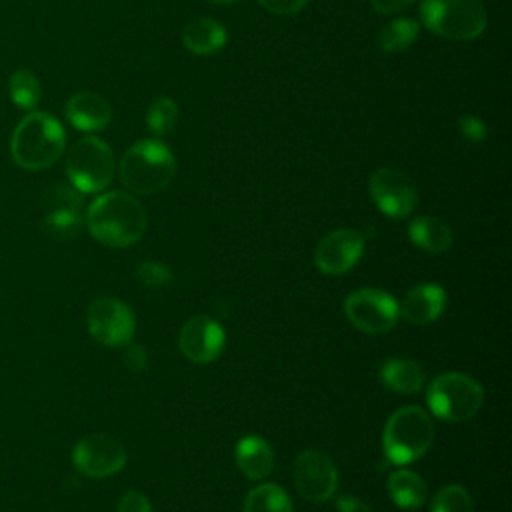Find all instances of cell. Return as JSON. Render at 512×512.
<instances>
[{
    "label": "cell",
    "mask_w": 512,
    "mask_h": 512,
    "mask_svg": "<svg viewBox=\"0 0 512 512\" xmlns=\"http://www.w3.org/2000/svg\"><path fill=\"white\" fill-rule=\"evenodd\" d=\"M420 20L434 34L450 40H472L486 30L482 0H422Z\"/></svg>",
    "instance_id": "5"
},
{
    "label": "cell",
    "mask_w": 512,
    "mask_h": 512,
    "mask_svg": "<svg viewBox=\"0 0 512 512\" xmlns=\"http://www.w3.org/2000/svg\"><path fill=\"white\" fill-rule=\"evenodd\" d=\"M42 230L58 242L70 240L82 226V194L74 186L56 184L46 192Z\"/></svg>",
    "instance_id": "11"
},
{
    "label": "cell",
    "mask_w": 512,
    "mask_h": 512,
    "mask_svg": "<svg viewBox=\"0 0 512 512\" xmlns=\"http://www.w3.org/2000/svg\"><path fill=\"white\" fill-rule=\"evenodd\" d=\"M348 322L366 334H386L398 322V302L384 290L360 288L344 300Z\"/></svg>",
    "instance_id": "8"
},
{
    "label": "cell",
    "mask_w": 512,
    "mask_h": 512,
    "mask_svg": "<svg viewBox=\"0 0 512 512\" xmlns=\"http://www.w3.org/2000/svg\"><path fill=\"white\" fill-rule=\"evenodd\" d=\"M458 132L460 136L470 142V144H482L486 140V134H488V128L486 124L474 116V114H464L458 118Z\"/></svg>",
    "instance_id": "29"
},
{
    "label": "cell",
    "mask_w": 512,
    "mask_h": 512,
    "mask_svg": "<svg viewBox=\"0 0 512 512\" xmlns=\"http://www.w3.org/2000/svg\"><path fill=\"white\" fill-rule=\"evenodd\" d=\"M262 8L278 16H292L300 12L308 0H258Z\"/></svg>",
    "instance_id": "32"
},
{
    "label": "cell",
    "mask_w": 512,
    "mask_h": 512,
    "mask_svg": "<svg viewBox=\"0 0 512 512\" xmlns=\"http://www.w3.org/2000/svg\"><path fill=\"white\" fill-rule=\"evenodd\" d=\"M420 26L412 18H394L378 34V46L384 52H404L418 38Z\"/></svg>",
    "instance_id": "24"
},
{
    "label": "cell",
    "mask_w": 512,
    "mask_h": 512,
    "mask_svg": "<svg viewBox=\"0 0 512 512\" xmlns=\"http://www.w3.org/2000/svg\"><path fill=\"white\" fill-rule=\"evenodd\" d=\"M120 182L136 194H156L170 186L176 174L174 154L160 140H138L120 160Z\"/></svg>",
    "instance_id": "3"
},
{
    "label": "cell",
    "mask_w": 512,
    "mask_h": 512,
    "mask_svg": "<svg viewBox=\"0 0 512 512\" xmlns=\"http://www.w3.org/2000/svg\"><path fill=\"white\" fill-rule=\"evenodd\" d=\"M484 400L480 382L462 372L438 374L426 388L432 414L446 422H464L478 414Z\"/></svg>",
    "instance_id": "6"
},
{
    "label": "cell",
    "mask_w": 512,
    "mask_h": 512,
    "mask_svg": "<svg viewBox=\"0 0 512 512\" xmlns=\"http://www.w3.org/2000/svg\"><path fill=\"white\" fill-rule=\"evenodd\" d=\"M388 494L398 508L414 510L426 502L428 488L416 472L400 468L388 476Z\"/></svg>",
    "instance_id": "22"
},
{
    "label": "cell",
    "mask_w": 512,
    "mask_h": 512,
    "mask_svg": "<svg viewBox=\"0 0 512 512\" xmlns=\"http://www.w3.org/2000/svg\"><path fill=\"white\" fill-rule=\"evenodd\" d=\"M128 454L124 444L110 434H88L72 450L76 470L88 478H106L126 466Z\"/></svg>",
    "instance_id": "10"
},
{
    "label": "cell",
    "mask_w": 512,
    "mask_h": 512,
    "mask_svg": "<svg viewBox=\"0 0 512 512\" xmlns=\"http://www.w3.org/2000/svg\"><path fill=\"white\" fill-rule=\"evenodd\" d=\"M90 336L102 346H124L132 340L136 320L128 304L114 296H100L90 302L86 312Z\"/></svg>",
    "instance_id": "9"
},
{
    "label": "cell",
    "mask_w": 512,
    "mask_h": 512,
    "mask_svg": "<svg viewBox=\"0 0 512 512\" xmlns=\"http://www.w3.org/2000/svg\"><path fill=\"white\" fill-rule=\"evenodd\" d=\"M66 174L78 192L94 194L104 190L114 176L112 148L96 136L80 138L66 156Z\"/></svg>",
    "instance_id": "7"
},
{
    "label": "cell",
    "mask_w": 512,
    "mask_h": 512,
    "mask_svg": "<svg viewBox=\"0 0 512 512\" xmlns=\"http://www.w3.org/2000/svg\"><path fill=\"white\" fill-rule=\"evenodd\" d=\"M122 360L124 366L132 372H142L148 368V352L140 344H126Z\"/></svg>",
    "instance_id": "31"
},
{
    "label": "cell",
    "mask_w": 512,
    "mask_h": 512,
    "mask_svg": "<svg viewBox=\"0 0 512 512\" xmlns=\"http://www.w3.org/2000/svg\"><path fill=\"white\" fill-rule=\"evenodd\" d=\"M226 40H228L226 28L212 18H194L192 22L186 24V28L182 32L184 48L188 52L200 54V56L214 54V52L222 50Z\"/></svg>",
    "instance_id": "19"
},
{
    "label": "cell",
    "mask_w": 512,
    "mask_h": 512,
    "mask_svg": "<svg viewBox=\"0 0 512 512\" xmlns=\"http://www.w3.org/2000/svg\"><path fill=\"white\" fill-rule=\"evenodd\" d=\"M368 192L378 210L394 220L410 216L418 202L414 182L394 168L374 170L368 180Z\"/></svg>",
    "instance_id": "12"
},
{
    "label": "cell",
    "mask_w": 512,
    "mask_h": 512,
    "mask_svg": "<svg viewBox=\"0 0 512 512\" xmlns=\"http://www.w3.org/2000/svg\"><path fill=\"white\" fill-rule=\"evenodd\" d=\"M408 236H410L412 244H416L418 248H422L426 252H434V254L446 252L452 246L450 226L430 214L416 216L408 224Z\"/></svg>",
    "instance_id": "21"
},
{
    "label": "cell",
    "mask_w": 512,
    "mask_h": 512,
    "mask_svg": "<svg viewBox=\"0 0 512 512\" xmlns=\"http://www.w3.org/2000/svg\"><path fill=\"white\" fill-rule=\"evenodd\" d=\"M380 382L398 394H416L426 382L422 366L410 358H390L380 366Z\"/></svg>",
    "instance_id": "20"
},
{
    "label": "cell",
    "mask_w": 512,
    "mask_h": 512,
    "mask_svg": "<svg viewBox=\"0 0 512 512\" xmlns=\"http://www.w3.org/2000/svg\"><path fill=\"white\" fill-rule=\"evenodd\" d=\"M66 118L74 128L82 132H98L110 124L112 106L98 92H76L66 102Z\"/></svg>",
    "instance_id": "17"
},
{
    "label": "cell",
    "mask_w": 512,
    "mask_h": 512,
    "mask_svg": "<svg viewBox=\"0 0 512 512\" xmlns=\"http://www.w3.org/2000/svg\"><path fill=\"white\" fill-rule=\"evenodd\" d=\"M116 512H152V506L142 492L128 490L118 498Z\"/></svg>",
    "instance_id": "30"
},
{
    "label": "cell",
    "mask_w": 512,
    "mask_h": 512,
    "mask_svg": "<svg viewBox=\"0 0 512 512\" xmlns=\"http://www.w3.org/2000/svg\"><path fill=\"white\" fill-rule=\"evenodd\" d=\"M178 122V106L168 96H158L148 112H146V124L152 134L156 136H168Z\"/></svg>",
    "instance_id": "26"
},
{
    "label": "cell",
    "mask_w": 512,
    "mask_h": 512,
    "mask_svg": "<svg viewBox=\"0 0 512 512\" xmlns=\"http://www.w3.org/2000/svg\"><path fill=\"white\" fill-rule=\"evenodd\" d=\"M430 512H474L472 498L466 488L458 484H448L434 494Z\"/></svg>",
    "instance_id": "27"
},
{
    "label": "cell",
    "mask_w": 512,
    "mask_h": 512,
    "mask_svg": "<svg viewBox=\"0 0 512 512\" xmlns=\"http://www.w3.org/2000/svg\"><path fill=\"white\" fill-rule=\"evenodd\" d=\"M336 510L338 512H372V508L358 496L342 494L336 498Z\"/></svg>",
    "instance_id": "33"
},
{
    "label": "cell",
    "mask_w": 512,
    "mask_h": 512,
    "mask_svg": "<svg viewBox=\"0 0 512 512\" xmlns=\"http://www.w3.org/2000/svg\"><path fill=\"white\" fill-rule=\"evenodd\" d=\"M294 486L310 502H326L338 488V470L328 454L302 450L294 460Z\"/></svg>",
    "instance_id": "13"
},
{
    "label": "cell",
    "mask_w": 512,
    "mask_h": 512,
    "mask_svg": "<svg viewBox=\"0 0 512 512\" xmlns=\"http://www.w3.org/2000/svg\"><path fill=\"white\" fill-rule=\"evenodd\" d=\"M414 0H370L372 8L378 12V14H396L404 8H408Z\"/></svg>",
    "instance_id": "34"
},
{
    "label": "cell",
    "mask_w": 512,
    "mask_h": 512,
    "mask_svg": "<svg viewBox=\"0 0 512 512\" xmlns=\"http://www.w3.org/2000/svg\"><path fill=\"white\" fill-rule=\"evenodd\" d=\"M434 440V424L426 410L404 406L396 410L382 432V448L392 464H410L422 458Z\"/></svg>",
    "instance_id": "4"
},
{
    "label": "cell",
    "mask_w": 512,
    "mask_h": 512,
    "mask_svg": "<svg viewBox=\"0 0 512 512\" xmlns=\"http://www.w3.org/2000/svg\"><path fill=\"white\" fill-rule=\"evenodd\" d=\"M244 512H292V502L278 484H260L246 494Z\"/></svg>",
    "instance_id": "23"
},
{
    "label": "cell",
    "mask_w": 512,
    "mask_h": 512,
    "mask_svg": "<svg viewBox=\"0 0 512 512\" xmlns=\"http://www.w3.org/2000/svg\"><path fill=\"white\" fill-rule=\"evenodd\" d=\"M362 254L364 236L352 228H338L318 242L314 264L324 274H344L358 264Z\"/></svg>",
    "instance_id": "14"
},
{
    "label": "cell",
    "mask_w": 512,
    "mask_h": 512,
    "mask_svg": "<svg viewBox=\"0 0 512 512\" xmlns=\"http://www.w3.org/2000/svg\"><path fill=\"white\" fill-rule=\"evenodd\" d=\"M90 234L104 246L126 248L138 242L146 230V210L128 192L100 194L86 212Z\"/></svg>",
    "instance_id": "1"
},
{
    "label": "cell",
    "mask_w": 512,
    "mask_h": 512,
    "mask_svg": "<svg viewBox=\"0 0 512 512\" xmlns=\"http://www.w3.org/2000/svg\"><path fill=\"white\" fill-rule=\"evenodd\" d=\"M206 2L216 4V6H230V4H236V2H240V0H206Z\"/></svg>",
    "instance_id": "35"
},
{
    "label": "cell",
    "mask_w": 512,
    "mask_h": 512,
    "mask_svg": "<svg viewBox=\"0 0 512 512\" xmlns=\"http://www.w3.org/2000/svg\"><path fill=\"white\" fill-rule=\"evenodd\" d=\"M8 94L16 106L34 110L42 98V86L30 70H16L8 80Z\"/></svg>",
    "instance_id": "25"
},
{
    "label": "cell",
    "mask_w": 512,
    "mask_h": 512,
    "mask_svg": "<svg viewBox=\"0 0 512 512\" xmlns=\"http://www.w3.org/2000/svg\"><path fill=\"white\" fill-rule=\"evenodd\" d=\"M234 460L238 470L246 478L262 480L274 468V450L262 436L248 434L238 440L234 450Z\"/></svg>",
    "instance_id": "18"
},
{
    "label": "cell",
    "mask_w": 512,
    "mask_h": 512,
    "mask_svg": "<svg viewBox=\"0 0 512 512\" xmlns=\"http://www.w3.org/2000/svg\"><path fill=\"white\" fill-rule=\"evenodd\" d=\"M226 334L222 326L204 314L192 316L184 322L178 334V346L182 354L194 364H210L224 350Z\"/></svg>",
    "instance_id": "15"
},
{
    "label": "cell",
    "mask_w": 512,
    "mask_h": 512,
    "mask_svg": "<svg viewBox=\"0 0 512 512\" xmlns=\"http://www.w3.org/2000/svg\"><path fill=\"white\" fill-rule=\"evenodd\" d=\"M66 132L48 112L32 110L14 128L10 138L12 160L24 170H44L64 152Z\"/></svg>",
    "instance_id": "2"
},
{
    "label": "cell",
    "mask_w": 512,
    "mask_h": 512,
    "mask_svg": "<svg viewBox=\"0 0 512 512\" xmlns=\"http://www.w3.org/2000/svg\"><path fill=\"white\" fill-rule=\"evenodd\" d=\"M136 280L146 288H166L172 282V272L164 262L144 260L136 266Z\"/></svg>",
    "instance_id": "28"
},
{
    "label": "cell",
    "mask_w": 512,
    "mask_h": 512,
    "mask_svg": "<svg viewBox=\"0 0 512 512\" xmlns=\"http://www.w3.org/2000/svg\"><path fill=\"white\" fill-rule=\"evenodd\" d=\"M446 306V292L438 284H420L408 290L398 304V316L416 326L432 324Z\"/></svg>",
    "instance_id": "16"
}]
</instances>
